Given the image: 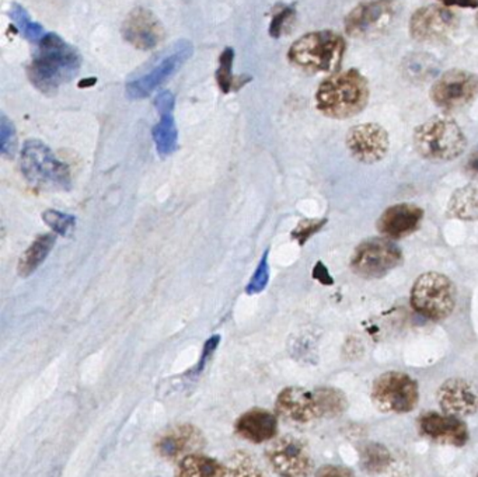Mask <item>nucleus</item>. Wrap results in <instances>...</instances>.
I'll use <instances>...</instances> for the list:
<instances>
[{"instance_id":"nucleus-18","label":"nucleus","mask_w":478,"mask_h":477,"mask_svg":"<svg viewBox=\"0 0 478 477\" xmlns=\"http://www.w3.org/2000/svg\"><path fill=\"white\" fill-rule=\"evenodd\" d=\"M122 37L135 48L149 51L154 50L162 42L164 30L154 13L138 7L129 13L122 24Z\"/></svg>"},{"instance_id":"nucleus-39","label":"nucleus","mask_w":478,"mask_h":477,"mask_svg":"<svg viewBox=\"0 0 478 477\" xmlns=\"http://www.w3.org/2000/svg\"><path fill=\"white\" fill-rule=\"evenodd\" d=\"M313 278L320 281L323 285H333V278L330 276L329 270L325 268L322 261L316 264V267L313 268Z\"/></svg>"},{"instance_id":"nucleus-24","label":"nucleus","mask_w":478,"mask_h":477,"mask_svg":"<svg viewBox=\"0 0 478 477\" xmlns=\"http://www.w3.org/2000/svg\"><path fill=\"white\" fill-rule=\"evenodd\" d=\"M447 214L456 220H478V190L472 185L456 190L447 205Z\"/></svg>"},{"instance_id":"nucleus-23","label":"nucleus","mask_w":478,"mask_h":477,"mask_svg":"<svg viewBox=\"0 0 478 477\" xmlns=\"http://www.w3.org/2000/svg\"><path fill=\"white\" fill-rule=\"evenodd\" d=\"M175 477H226V468L210 456L191 454L180 461Z\"/></svg>"},{"instance_id":"nucleus-4","label":"nucleus","mask_w":478,"mask_h":477,"mask_svg":"<svg viewBox=\"0 0 478 477\" xmlns=\"http://www.w3.org/2000/svg\"><path fill=\"white\" fill-rule=\"evenodd\" d=\"M23 177L37 190L62 192L70 189V169L38 139L24 142L22 149Z\"/></svg>"},{"instance_id":"nucleus-16","label":"nucleus","mask_w":478,"mask_h":477,"mask_svg":"<svg viewBox=\"0 0 478 477\" xmlns=\"http://www.w3.org/2000/svg\"><path fill=\"white\" fill-rule=\"evenodd\" d=\"M419 433L442 445L460 446L469 443L470 433L466 424L455 416L426 412L419 416Z\"/></svg>"},{"instance_id":"nucleus-13","label":"nucleus","mask_w":478,"mask_h":477,"mask_svg":"<svg viewBox=\"0 0 478 477\" xmlns=\"http://www.w3.org/2000/svg\"><path fill=\"white\" fill-rule=\"evenodd\" d=\"M456 27V14L447 6L421 7L409 20V34L419 42H445Z\"/></svg>"},{"instance_id":"nucleus-3","label":"nucleus","mask_w":478,"mask_h":477,"mask_svg":"<svg viewBox=\"0 0 478 477\" xmlns=\"http://www.w3.org/2000/svg\"><path fill=\"white\" fill-rule=\"evenodd\" d=\"M345 40L332 30L313 32L300 37L289 48L295 66L310 73H334L344 60Z\"/></svg>"},{"instance_id":"nucleus-12","label":"nucleus","mask_w":478,"mask_h":477,"mask_svg":"<svg viewBox=\"0 0 478 477\" xmlns=\"http://www.w3.org/2000/svg\"><path fill=\"white\" fill-rule=\"evenodd\" d=\"M396 12V0H366L348 14L345 32L353 38L373 37L389 29Z\"/></svg>"},{"instance_id":"nucleus-7","label":"nucleus","mask_w":478,"mask_h":477,"mask_svg":"<svg viewBox=\"0 0 478 477\" xmlns=\"http://www.w3.org/2000/svg\"><path fill=\"white\" fill-rule=\"evenodd\" d=\"M411 304L429 321H444L456 306V288L444 274H422L411 291Z\"/></svg>"},{"instance_id":"nucleus-19","label":"nucleus","mask_w":478,"mask_h":477,"mask_svg":"<svg viewBox=\"0 0 478 477\" xmlns=\"http://www.w3.org/2000/svg\"><path fill=\"white\" fill-rule=\"evenodd\" d=\"M438 403L446 415L469 417L478 412V389L467 380L454 378L439 388Z\"/></svg>"},{"instance_id":"nucleus-43","label":"nucleus","mask_w":478,"mask_h":477,"mask_svg":"<svg viewBox=\"0 0 478 477\" xmlns=\"http://www.w3.org/2000/svg\"><path fill=\"white\" fill-rule=\"evenodd\" d=\"M477 24H478V14H477Z\"/></svg>"},{"instance_id":"nucleus-1","label":"nucleus","mask_w":478,"mask_h":477,"mask_svg":"<svg viewBox=\"0 0 478 477\" xmlns=\"http://www.w3.org/2000/svg\"><path fill=\"white\" fill-rule=\"evenodd\" d=\"M27 68L30 82L44 95H53L80 70V52L60 35L47 33Z\"/></svg>"},{"instance_id":"nucleus-31","label":"nucleus","mask_w":478,"mask_h":477,"mask_svg":"<svg viewBox=\"0 0 478 477\" xmlns=\"http://www.w3.org/2000/svg\"><path fill=\"white\" fill-rule=\"evenodd\" d=\"M42 220L53 232L61 236H70L75 229L76 218L73 215L63 214L61 210H45Z\"/></svg>"},{"instance_id":"nucleus-40","label":"nucleus","mask_w":478,"mask_h":477,"mask_svg":"<svg viewBox=\"0 0 478 477\" xmlns=\"http://www.w3.org/2000/svg\"><path fill=\"white\" fill-rule=\"evenodd\" d=\"M445 6L478 7V0H439Z\"/></svg>"},{"instance_id":"nucleus-33","label":"nucleus","mask_w":478,"mask_h":477,"mask_svg":"<svg viewBox=\"0 0 478 477\" xmlns=\"http://www.w3.org/2000/svg\"><path fill=\"white\" fill-rule=\"evenodd\" d=\"M269 250L267 248L264 251L263 257L259 260L253 276H251L250 283L246 286V294L248 295H256V294L263 293L264 289L268 285L269 281V264H268Z\"/></svg>"},{"instance_id":"nucleus-25","label":"nucleus","mask_w":478,"mask_h":477,"mask_svg":"<svg viewBox=\"0 0 478 477\" xmlns=\"http://www.w3.org/2000/svg\"><path fill=\"white\" fill-rule=\"evenodd\" d=\"M152 134H154L155 145H156V149L160 156H169V154H172L177 149L179 132H177V126H175L173 111L160 113L159 124L155 126Z\"/></svg>"},{"instance_id":"nucleus-34","label":"nucleus","mask_w":478,"mask_h":477,"mask_svg":"<svg viewBox=\"0 0 478 477\" xmlns=\"http://www.w3.org/2000/svg\"><path fill=\"white\" fill-rule=\"evenodd\" d=\"M295 20V9L292 6H285L272 16L271 24H269V35L272 38H279L282 34L288 32L292 23Z\"/></svg>"},{"instance_id":"nucleus-32","label":"nucleus","mask_w":478,"mask_h":477,"mask_svg":"<svg viewBox=\"0 0 478 477\" xmlns=\"http://www.w3.org/2000/svg\"><path fill=\"white\" fill-rule=\"evenodd\" d=\"M17 149L16 129L5 114L0 117V154L7 159H13Z\"/></svg>"},{"instance_id":"nucleus-8","label":"nucleus","mask_w":478,"mask_h":477,"mask_svg":"<svg viewBox=\"0 0 478 477\" xmlns=\"http://www.w3.org/2000/svg\"><path fill=\"white\" fill-rule=\"evenodd\" d=\"M418 400V383L404 372H386L373 383L372 402L381 413L404 415L413 412Z\"/></svg>"},{"instance_id":"nucleus-30","label":"nucleus","mask_w":478,"mask_h":477,"mask_svg":"<svg viewBox=\"0 0 478 477\" xmlns=\"http://www.w3.org/2000/svg\"><path fill=\"white\" fill-rule=\"evenodd\" d=\"M233 61H235V51L233 48H226L220 54V68L216 70V82L225 95L236 86L233 78Z\"/></svg>"},{"instance_id":"nucleus-38","label":"nucleus","mask_w":478,"mask_h":477,"mask_svg":"<svg viewBox=\"0 0 478 477\" xmlns=\"http://www.w3.org/2000/svg\"><path fill=\"white\" fill-rule=\"evenodd\" d=\"M155 106H156L159 113H167V111L174 110V96H173L172 91H160L156 100H155Z\"/></svg>"},{"instance_id":"nucleus-35","label":"nucleus","mask_w":478,"mask_h":477,"mask_svg":"<svg viewBox=\"0 0 478 477\" xmlns=\"http://www.w3.org/2000/svg\"><path fill=\"white\" fill-rule=\"evenodd\" d=\"M325 222H327V220H302L292 232V238H295L300 246H304L314 233L319 232L324 227Z\"/></svg>"},{"instance_id":"nucleus-26","label":"nucleus","mask_w":478,"mask_h":477,"mask_svg":"<svg viewBox=\"0 0 478 477\" xmlns=\"http://www.w3.org/2000/svg\"><path fill=\"white\" fill-rule=\"evenodd\" d=\"M361 466L370 474L383 473L390 468L393 456L388 446L379 443H368L361 448Z\"/></svg>"},{"instance_id":"nucleus-27","label":"nucleus","mask_w":478,"mask_h":477,"mask_svg":"<svg viewBox=\"0 0 478 477\" xmlns=\"http://www.w3.org/2000/svg\"><path fill=\"white\" fill-rule=\"evenodd\" d=\"M10 19L16 24L20 34L24 35L25 40H29L33 44H40L44 40L45 35H47L45 30L42 29V25L33 22L30 19L29 13L25 12L24 7L20 6V5H12V7H10Z\"/></svg>"},{"instance_id":"nucleus-36","label":"nucleus","mask_w":478,"mask_h":477,"mask_svg":"<svg viewBox=\"0 0 478 477\" xmlns=\"http://www.w3.org/2000/svg\"><path fill=\"white\" fill-rule=\"evenodd\" d=\"M220 336H212L207 340L205 346H203L202 355H201L200 362L197 365V372H201L203 369V367L207 365V362L210 361V358L212 357L215 350L220 346Z\"/></svg>"},{"instance_id":"nucleus-29","label":"nucleus","mask_w":478,"mask_h":477,"mask_svg":"<svg viewBox=\"0 0 478 477\" xmlns=\"http://www.w3.org/2000/svg\"><path fill=\"white\" fill-rule=\"evenodd\" d=\"M226 477H267L250 454H233L226 463Z\"/></svg>"},{"instance_id":"nucleus-28","label":"nucleus","mask_w":478,"mask_h":477,"mask_svg":"<svg viewBox=\"0 0 478 477\" xmlns=\"http://www.w3.org/2000/svg\"><path fill=\"white\" fill-rule=\"evenodd\" d=\"M323 418H335L344 415L348 408L347 396L335 388H317Z\"/></svg>"},{"instance_id":"nucleus-44","label":"nucleus","mask_w":478,"mask_h":477,"mask_svg":"<svg viewBox=\"0 0 478 477\" xmlns=\"http://www.w3.org/2000/svg\"><path fill=\"white\" fill-rule=\"evenodd\" d=\"M477 477H478V474H477Z\"/></svg>"},{"instance_id":"nucleus-22","label":"nucleus","mask_w":478,"mask_h":477,"mask_svg":"<svg viewBox=\"0 0 478 477\" xmlns=\"http://www.w3.org/2000/svg\"><path fill=\"white\" fill-rule=\"evenodd\" d=\"M55 242H57V236L52 235V233L38 236L20 257L19 266H17L19 276L25 278V276H30L35 273L41 264L47 260Z\"/></svg>"},{"instance_id":"nucleus-37","label":"nucleus","mask_w":478,"mask_h":477,"mask_svg":"<svg viewBox=\"0 0 478 477\" xmlns=\"http://www.w3.org/2000/svg\"><path fill=\"white\" fill-rule=\"evenodd\" d=\"M316 477H357L351 469L344 466L325 465L317 471Z\"/></svg>"},{"instance_id":"nucleus-17","label":"nucleus","mask_w":478,"mask_h":477,"mask_svg":"<svg viewBox=\"0 0 478 477\" xmlns=\"http://www.w3.org/2000/svg\"><path fill=\"white\" fill-rule=\"evenodd\" d=\"M203 434L192 424H177L163 431L156 438L155 449L162 458L180 459L203 448Z\"/></svg>"},{"instance_id":"nucleus-6","label":"nucleus","mask_w":478,"mask_h":477,"mask_svg":"<svg viewBox=\"0 0 478 477\" xmlns=\"http://www.w3.org/2000/svg\"><path fill=\"white\" fill-rule=\"evenodd\" d=\"M194 47L187 40L175 42L166 52L147 63L145 70L132 76L127 83V95L132 100H141L152 95L157 88L169 80L192 57Z\"/></svg>"},{"instance_id":"nucleus-14","label":"nucleus","mask_w":478,"mask_h":477,"mask_svg":"<svg viewBox=\"0 0 478 477\" xmlns=\"http://www.w3.org/2000/svg\"><path fill=\"white\" fill-rule=\"evenodd\" d=\"M276 410L279 417L296 426H309L323 418L316 390L291 387L276 398Z\"/></svg>"},{"instance_id":"nucleus-20","label":"nucleus","mask_w":478,"mask_h":477,"mask_svg":"<svg viewBox=\"0 0 478 477\" xmlns=\"http://www.w3.org/2000/svg\"><path fill=\"white\" fill-rule=\"evenodd\" d=\"M424 218V210L416 204L393 205L381 214L378 229L388 238H403L413 235Z\"/></svg>"},{"instance_id":"nucleus-9","label":"nucleus","mask_w":478,"mask_h":477,"mask_svg":"<svg viewBox=\"0 0 478 477\" xmlns=\"http://www.w3.org/2000/svg\"><path fill=\"white\" fill-rule=\"evenodd\" d=\"M403 253L388 238H370L361 243L351 257V270L368 280L381 278L400 266Z\"/></svg>"},{"instance_id":"nucleus-2","label":"nucleus","mask_w":478,"mask_h":477,"mask_svg":"<svg viewBox=\"0 0 478 477\" xmlns=\"http://www.w3.org/2000/svg\"><path fill=\"white\" fill-rule=\"evenodd\" d=\"M369 101V85L358 70L333 73L317 89V110L334 119L357 116Z\"/></svg>"},{"instance_id":"nucleus-5","label":"nucleus","mask_w":478,"mask_h":477,"mask_svg":"<svg viewBox=\"0 0 478 477\" xmlns=\"http://www.w3.org/2000/svg\"><path fill=\"white\" fill-rule=\"evenodd\" d=\"M414 145L418 154L428 161L450 162L464 152L467 139L454 118L436 116L416 129Z\"/></svg>"},{"instance_id":"nucleus-42","label":"nucleus","mask_w":478,"mask_h":477,"mask_svg":"<svg viewBox=\"0 0 478 477\" xmlns=\"http://www.w3.org/2000/svg\"><path fill=\"white\" fill-rule=\"evenodd\" d=\"M96 82H98L96 79H85V80H81V82L79 83V88H90V86H93Z\"/></svg>"},{"instance_id":"nucleus-10","label":"nucleus","mask_w":478,"mask_h":477,"mask_svg":"<svg viewBox=\"0 0 478 477\" xmlns=\"http://www.w3.org/2000/svg\"><path fill=\"white\" fill-rule=\"evenodd\" d=\"M266 458L279 477H309L314 468L309 446L296 436L274 438L267 446Z\"/></svg>"},{"instance_id":"nucleus-11","label":"nucleus","mask_w":478,"mask_h":477,"mask_svg":"<svg viewBox=\"0 0 478 477\" xmlns=\"http://www.w3.org/2000/svg\"><path fill=\"white\" fill-rule=\"evenodd\" d=\"M477 95V76L462 70H447L431 89L432 101L445 111L466 108Z\"/></svg>"},{"instance_id":"nucleus-21","label":"nucleus","mask_w":478,"mask_h":477,"mask_svg":"<svg viewBox=\"0 0 478 477\" xmlns=\"http://www.w3.org/2000/svg\"><path fill=\"white\" fill-rule=\"evenodd\" d=\"M235 433L243 440L253 444L267 443L276 438L278 420L264 408H251L241 415L235 423Z\"/></svg>"},{"instance_id":"nucleus-15","label":"nucleus","mask_w":478,"mask_h":477,"mask_svg":"<svg viewBox=\"0 0 478 477\" xmlns=\"http://www.w3.org/2000/svg\"><path fill=\"white\" fill-rule=\"evenodd\" d=\"M347 148L361 164H376L388 154L390 139L388 131L378 124H360L347 134Z\"/></svg>"},{"instance_id":"nucleus-41","label":"nucleus","mask_w":478,"mask_h":477,"mask_svg":"<svg viewBox=\"0 0 478 477\" xmlns=\"http://www.w3.org/2000/svg\"><path fill=\"white\" fill-rule=\"evenodd\" d=\"M466 170L469 173L478 176V148L470 154L469 161H467Z\"/></svg>"}]
</instances>
